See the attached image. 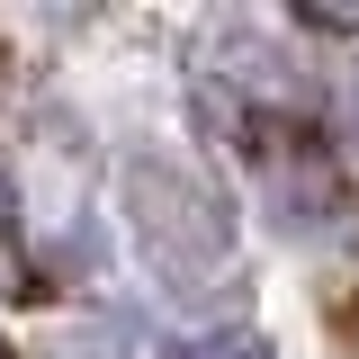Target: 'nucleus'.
Here are the masks:
<instances>
[{
    "label": "nucleus",
    "mask_w": 359,
    "mask_h": 359,
    "mask_svg": "<svg viewBox=\"0 0 359 359\" xmlns=\"http://www.w3.org/2000/svg\"><path fill=\"white\" fill-rule=\"evenodd\" d=\"M126 207H135V252L171 297H216L233 278V216L198 171L180 162H135L126 171Z\"/></svg>",
    "instance_id": "1"
},
{
    "label": "nucleus",
    "mask_w": 359,
    "mask_h": 359,
    "mask_svg": "<svg viewBox=\"0 0 359 359\" xmlns=\"http://www.w3.org/2000/svg\"><path fill=\"white\" fill-rule=\"evenodd\" d=\"M252 171H261V198L287 233H323V224L351 207V180L323 153L314 126H287V117H261L252 126Z\"/></svg>",
    "instance_id": "2"
},
{
    "label": "nucleus",
    "mask_w": 359,
    "mask_h": 359,
    "mask_svg": "<svg viewBox=\"0 0 359 359\" xmlns=\"http://www.w3.org/2000/svg\"><path fill=\"white\" fill-rule=\"evenodd\" d=\"M0 359H9V351H0Z\"/></svg>",
    "instance_id": "4"
},
{
    "label": "nucleus",
    "mask_w": 359,
    "mask_h": 359,
    "mask_svg": "<svg viewBox=\"0 0 359 359\" xmlns=\"http://www.w3.org/2000/svg\"><path fill=\"white\" fill-rule=\"evenodd\" d=\"M171 359H269L261 332H243V323H216V332H189Z\"/></svg>",
    "instance_id": "3"
}]
</instances>
